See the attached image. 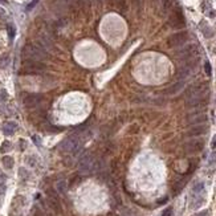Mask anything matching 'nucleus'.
<instances>
[{
    "mask_svg": "<svg viewBox=\"0 0 216 216\" xmlns=\"http://www.w3.org/2000/svg\"><path fill=\"white\" fill-rule=\"evenodd\" d=\"M204 191V182H198L192 187V195H199Z\"/></svg>",
    "mask_w": 216,
    "mask_h": 216,
    "instance_id": "obj_18",
    "label": "nucleus"
},
{
    "mask_svg": "<svg viewBox=\"0 0 216 216\" xmlns=\"http://www.w3.org/2000/svg\"><path fill=\"white\" fill-rule=\"evenodd\" d=\"M20 143H21V150H23V149H25V141L20 139Z\"/></svg>",
    "mask_w": 216,
    "mask_h": 216,
    "instance_id": "obj_34",
    "label": "nucleus"
},
{
    "mask_svg": "<svg viewBox=\"0 0 216 216\" xmlns=\"http://www.w3.org/2000/svg\"><path fill=\"white\" fill-rule=\"evenodd\" d=\"M207 92V85L204 84H192L190 85L186 90V98H195V97H202L204 96Z\"/></svg>",
    "mask_w": 216,
    "mask_h": 216,
    "instance_id": "obj_7",
    "label": "nucleus"
},
{
    "mask_svg": "<svg viewBox=\"0 0 216 216\" xmlns=\"http://www.w3.org/2000/svg\"><path fill=\"white\" fill-rule=\"evenodd\" d=\"M184 86V82L183 81H178V82H175L171 86H169L167 89L163 90V94H167V96H173L175 93H178V92L182 90V88Z\"/></svg>",
    "mask_w": 216,
    "mask_h": 216,
    "instance_id": "obj_14",
    "label": "nucleus"
},
{
    "mask_svg": "<svg viewBox=\"0 0 216 216\" xmlns=\"http://www.w3.org/2000/svg\"><path fill=\"white\" fill-rule=\"evenodd\" d=\"M198 55V45L195 44H190V45L184 47V48H180L175 52V57L179 60H183V61H187L190 59H194Z\"/></svg>",
    "mask_w": 216,
    "mask_h": 216,
    "instance_id": "obj_5",
    "label": "nucleus"
},
{
    "mask_svg": "<svg viewBox=\"0 0 216 216\" xmlns=\"http://www.w3.org/2000/svg\"><path fill=\"white\" fill-rule=\"evenodd\" d=\"M37 2H39V0H33V2H31V3H29V6L27 7V10H28V11H29V10H32V8L37 4Z\"/></svg>",
    "mask_w": 216,
    "mask_h": 216,
    "instance_id": "obj_31",
    "label": "nucleus"
},
{
    "mask_svg": "<svg viewBox=\"0 0 216 216\" xmlns=\"http://www.w3.org/2000/svg\"><path fill=\"white\" fill-rule=\"evenodd\" d=\"M47 69V65L43 64L41 61H33V60H24L23 61V73L25 74H39Z\"/></svg>",
    "mask_w": 216,
    "mask_h": 216,
    "instance_id": "obj_3",
    "label": "nucleus"
},
{
    "mask_svg": "<svg viewBox=\"0 0 216 216\" xmlns=\"http://www.w3.org/2000/svg\"><path fill=\"white\" fill-rule=\"evenodd\" d=\"M4 15H6V11H4V10H2V8H0V17H3Z\"/></svg>",
    "mask_w": 216,
    "mask_h": 216,
    "instance_id": "obj_35",
    "label": "nucleus"
},
{
    "mask_svg": "<svg viewBox=\"0 0 216 216\" xmlns=\"http://www.w3.org/2000/svg\"><path fill=\"white\" fill-rule=\"evenodd\" d=\"M207 104V97L202 96V97H195V98H188L186 101V108L187 109H196V108H202Z\"/></svg>",
    "mask_w": 216,
    "mask_h": 216,
    "instance_id": "obj_11",
    "label": "nucleus"
},
{
    "mask_svg": "<svg viewBox=\"0 0 216 216\" xmlns=\"http://www.w3.org/2000/svg\"><path fill=\"white\" fill-rule=\"evenodd\" d=\"M214 165H216V151H214L208 158V166H214Z\"/></svg>",
    "mask_w": 216,
    "mask_h": 216,
    "instance_id": "obj_25",
    "label": "nucleus"
},
{
    "mask_svg": "<svg viewBox=\"0 0 216 216\" xmlns=\"http://www.w3.org/2000/svg\"><path fill=\"white\" fill-rule=\"evenodd\" d=\"M17 130V123L14 122V121H10V122H6L3 125V133L6 135H12Z\"/></svg>",
    "mask_w": 216,
    "mask_h": 216,
    "instance_id": "obj_15",
    "label": "nucleus"
},
{
    "mask_svg": "<svg viewBox=\"0 0 216 216\" xmlns=\"http://www.w3.org/2000/svg\"><path fill=\"white\" fill-rule=\"evenodd\" d=\"M39 45H40L41 48H44V49H51V48H53V44H52V41L47 36L39 37Z\"/></svg>",
    "mask_w": 216,
    "mask_h": 216,
    "instance_id": "obj_17",
    "label": "nucleus"
},
{
    "mask_svg": "<svg viewBox=\"0 0 216 216\" xmlns=\"http://www.w3.org/2000/svg\"><path fill=\"white\" fill-rule=\"evenodd\" d=\"M187 40H188V32L187 31H182V32H178L173 35V36H170L169 40H167V45H169V48H178L182 47Z\"/></svg>",
    "mask_w": 216,
    "mask_h": 216,
    "instance_id": "obj_6",
    "label": "nucleus"
},
{
    "mask_svg": "<svg viewBox=\"0 0 216 216\" xmlns=\"http://www.w3.org/2000/svg\"><path fill=\"white\" fill-rule=\"evenodd\" d=\"M211 147H212V149H216V134L214 135L212 141H211Z\"/></svg>",
    "mask_w": 216,
    "mask_h": 216,
    "instance_id": "obj_32",
    "label": "nucleus"
},
{
    "mask_svg": "<svg viewBox=\"0 0 216 216\" xmlns=\"http://www.w3.org/2000/svg\"><path fill=\"white\" fill-rule=\"evenodd\" d=\"M32 139H33V142L37 145V146H40V143H41V139L39 138V137H36V135H33L32 137Z\"/></svg>",
    "mask_w": 216,
    "mask_h": 216,
    "instance_id": "obj_30",
    "label": "nucleus"
},
{
    "mask_svg": "<svg viewBox=\"0 0 216 216\" xmlns=\"http://www.w3.org/2000/svg\"><path fill=\"white\" fill-rule=\"evenodd\" d=\"M169 24H170V27H173V28H182V27H184L186 20H184L183 12H182L180 8H176V10L173 12V15L170 16Z\"/></svg>",
    "mask_w": 216,
    "mask_h": 216,
    "instance_id": "obj_8",
    "label": "nucleus"
},
{
    "mask_svg": "<svg viewBox=\"0 0 216 216\" xmlns=\"http://www.w3.org/2000/svg\"><path fill=\"white\" fill-rule=\"evenodd\" d=\"M203 147H204V142L202 139H195V141H191V142L186 143L184 150H186L187 154H195V153L202 151Z\"/></svg>",
    "mask_w": 216,
    "mask_h": 216,
    "instance_id": "obj_10",
    "label": "nucleus"
},
{
    "mask_svg": "<svg viewBox=\"0 0 216 216\" xmlns=\"http://www.w3.org/2000/svg\"><path fill=\"white\" fill-rule=\"evenodd\" d=\"M207 120H208V117L206 116V114H203V113H195V114H192V116H190L187 118V122H188V125H200V123H204L207 122Z\"/></svg>",
    "mask_w": 216,
    "mask_h": 216,
    "instance_id": "obj_12",
    "label": "nucleus"
},
{
    "mask_svg": "<svg viewBox=\"0 0 216 216\" xmlns=\"http://www.w3.org/2000/svg\"><path fill=\"white\" fill-rule=\"evenodd\" d=\"M204 69H206L207 76H211V74H212V70H211V64L210 63H206L204 64Z\"/></svg>",
    "mask_w": 216,
    "mask_h": 216,
    "instance_id": "obj_29",
    "label": "nucleus"
},
{
    "mask_svg": "<svg viewBox=\"0 0 216 216\" xmlns=\"http://www.w3.org/2000/svg\"><path fill=\"white\" fill-rule=\"evenodd\" d=\"M162 216H174V210H173V207H167V208L162 212Z\"/></svg>",
    "mask_w": 216,
    "mask_h": 216,
    "instance_id": "obj_26",
    "label": "nucleus"
},
{
    "mask_svg": "<svg viewBox=\"0 0 216 216\" xmlns=\"http://www.w3.org/2000/svg\"><path fill=\"white\" fill-rule=\"evenodd\" d=\"M2 162H3V166L6 167V169H12L14 167V158H11V157H8V155H6V157H3V159H2Z\"/></svg>",
    "mask_w": 216,
    "mask_h": 216,
    "instance_id": "obj_19",
    "label": "nucleus"
},
{
    "mask_svg": "<svg viewBox=\"0 0 216 216\" xmlns=\"http://www.w3.org/2000/svg\"><path fill=\"white\" fill-rule=\"evenodd\" d=\"M43 100H44L43 94L32 93V94H28V96L24 98V105H25L27 108H36V106H39V105L41 104Z\"/></svg>",
    "mask_w": 216,
    "mask_h": 216,
    "instance_id": "obj_9",
    "label": "nucleus"
},
{
    "mask_svg": "<svg viewBox=\"0 0 216 216\" xmlns=\"http://www.w3.org/2000/svg\"><path fill=\"white\" fill-rule=\"evenodd\" d=\"M116 6H117V8L121 12L126 11V2H125V0H116Z\"/></svg>",
    "mask_w": 216,
    "mask_h": 216,
    "instance_id": "obj_24",
    "label": "nucleus"
},
{
    "mask_svg": "<svg viewBox=\"0 0 216 216\" xmlns=\"http://www.w3.org/2000/svg\"><path fill=\"white\" fill-rule=\"evenodd\" d=\"M96 162V157L90 151H85L78 159V171L81 174H90Z\"/></svg>",
    "mask_w": 216,
    "mask_h": 216,
    "instance_id": "obj_2",
    "label": "nucleus"
},
{
    "mask_svg": "<svg viewBox=\"0 0 216 216\" xmlns=\"http://www.w3.org/2000/svg\"><path fill=\"white\" fill-rule=\"evenodd\" d=\"M11 149H12L11 142H8V141H4L3 145H2V147H0V151H2V154H6V153L10 151Z\"/></svg>",
    "mask_w": 216,
    "mask_h": 216,
    "instance_id": "obj_21",
    "label": "nucleus"
},
{
    "mask_svg": "<svg viewBox=\"0 0 216 216\" xmlns=\"http://www.w3.org/2000/svg\"><path fill=\"white\" fill-rule=\"evenodd\" d=\"M133 2L135 3V6H138V7H139V4H141V0H133Z\"/></svg>",
    "mask_w": 216,
    "mask_h": 216,
    "instance_id": "obj_36",
    "label": "nucleus"
},
{
    "mask_svg": "<svg viewBox=\"0 0 216 216\" xmlns=\"http://www.w3.org/2000/svg\"><path fill=\"white\" fill-rule=\"evenodd\" d=\"M173 3H174V0H163V12H165V14H167V12L171 10Z\"/></svg>",
    "mask_w": 216,
    "mask_h": 216,
    "instance_id": "obj_22",
    "label": "nucleus"
},
{
    "mask_svg": "<svg viewBox=\"0 0 216 216\" xmlns=\"http://www.w3.org/2000/svg\"><path fill=\"white\" fill-rule=\"evenodd\" d=\"M200 29L203 31V33H204V36H206V37H211V36H214V32L210 29L208 25H206V23H202V24H200Z\"/></svg>",
    "mask_w": 216,
    "mask_h": 216,
    "instance_id": "obj_20",
    "label": "nucleus"
},
{
    "mask_svg": "<svg viewBox=\"0 0 216 216\" xmlns=\"http://www.w3.org/2000/svg\"><path fill=\"white\" fill-rule=\"evenodd\" d=\"M56 191L59 195H65L68 191V182L67 180H64V179H61V180H57L56 182Z\"/></svg>",
    "mask_w": 216,
    "mask_h": 216,
    "instance_id": "obj_16",
    "label": "nucleus"
},
{
    "mask_svg": "<svg viewBox=\"0 0 216 216\" xmlns=\"http://www.w3.org/2000/svg\"><path fill=\"white\" fill-rule=\"evenodd\" d=\"M204 203V199H203L202 196L199 198H195V200H194V203H191V208H199V207Z\"/></svg>",
    "mask_w": 216,
    "mask_h": 216,
    "instance_id": "obj_23",
    "label": "nucleus"
},
{
    "mask_svg": "<svg viewBox=\"0 0 216 216\" xmlns=\"http://www.w3.org/2000/svg\"><path fill=\"white\" fill-rule=\"evenodd\" d=\"M47 204L48 207L52 210V211H55V212L57 214H60V212H63V207H61V203H60V198H59V194H57L56 190H47Z\"/></svg>",
    "mask_w": 216,
    "mask_h": 216,
    "instance_id": "obj_4",
    "label": "nucleus"
},
{
    "mask_svg": "<svg viewBox=\"0 0 216 216\" xmlns=\"http://www.w3.org/2000/svg\"><path fill=\"white\" fill-rule=\"evenodd\" d=\"M207 214H208V211H202V212H198L196 215H194V216H207Z\"/></svg>",
    "mask_w": 216,
    "mask_h": 216,
    "instance_id": "obj_33",
    "label": "nucleus"
},
{
    "mask_svg": "<svg viewBox=\"0 0 216 216\" xmlns=\"http://www.w3.org/2000/svg\"><path fill=\"white\" fill-rule=\"evenodd\" d=\"M7 31H8V36L12 40V39L15 37V28L12 27V25H7Z\"/></svg>",
    "mask_w": 216,
    "mask_h": 216,
    "instance_id": "obj_27",
    "label": "nucleus"
},
{
    "mask_svg": "<svg viewBox=\"0 0 216 216\" xmlns=\"http://www.w3.org/2000/svg\"><path fill=\"white\" fill-rule=\"evenodd\" d=\"M21 55H23L25 60H33V61H43L48 57L47 51L40 45H36V44H27L23 48Z\"/></svg>",
    "mask_w": 216,
    "mask_h": 216,
    "instance_id": "obj_1",
    "label": "nucleus"
},
{
    "mask_svg": "<svg viewBox=\"0 0 216 216\" xmlns=\"http://www.w3.org/2000/svg\"><path fill=\"white\" fill-rule=\"evenodd\" d=\"M207 131H208V126H206V125H198L195 127H192V129H190L187 131V135L188 137H199V135L206 134Z\"/></svg>",
    "mask_w": 216,
    "mask_h": 216,
    "instance_id": "obj_13",
    "label": "nucleus"
},
{
    "mask_svg": "<svg viewBox=\"0 0 216 216\" xmlns=\"http://www.w3.org/2000/svg\"><path fill=\"white\" fill-rule=\"evenodd\" d=\"M8 98V93H7V90H4V89H2L0 90V102H4Z\"/></svg>",
    "mask_w": 216,
    "mask_h": 216,
    "instance_id": "obj_28",
    "label": "nucleus"
}]
</instances>
